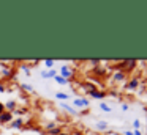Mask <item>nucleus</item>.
Returning a JSON list of instances; mask_svg holds the SVG:
<instances>
[{"label": "nucleus", "mask_w": 147, "mask_h": 135, "mask_svg": "<svg viewBox=\"0 0 147 135\" xmlns=\"http://www.w3.org/2000/svg\"><path fill=\"white\" fill-rule=\"evenodd\" d=\"M73 105H74V108H86V107L90 105V102H89L87 97H76L74 102H73Z\"/></svg>", "instance_id": "nucleus-1"}, {"label": "nucleus", "mask_w": 147, "mask_h": 135, "mask_svg": "<svg viewBox=\"0 0 147 135\" xmlns=\"http://www.w3.org/2000/svg\"><path fill=\"white\" fill-rule=\"evenodd\" d=\"M60 75H62L63 78H67V80H70V78L73 77V71H71V69L68 68V66H65V65H63V66L60 68Z\"/></svg>", "instance_id": "nucleus-2"}, {"label": "nucleus", "mask_w": 147, "mask_h": 135, "mask_svg": "<svg viewBox=\"0 0 147 135\" xmlns=\"http://www.w3.org/2000/svg\"><path fill=\"white\" fill-rule=\"evenodd\" d=\"M10 121H13V115H11V112L0 113V122H2V124H5V122H10Z\"/></svg>", "instance_id": "nucleus-3"}, {"label": "nucleus", "mask_w": 147, "mask_h": 135, "mask_svg": "<svg viewBox=\"0 0 147 135\" xmlns=\"http://www.w3.org/2000/svg\"><path fill=\"white\" fill-rule=\"evenodd\" d=\"M138 86H139V78L138 77H133L130 82H128V85H127L128 90H136Z\"/></svg>", "instance_id": "nucleus-4"}, {"label": "nucleus", "mask_w": 147, "mask_h": 135, "mask_svg": "<svg viewBox=\"0 0 147 135\" xmlns=\"http://www.w3.org/2000/svg\"><path fill=\"white\" fill-rule=\"evenodd\" d=\"M55 75H57L55 69H49V71H43V72H41V77H43V78H54Z\"/></svg>", "instance_id": "nucleus-5"}, {"label": "nucleus", "mask_w": 147, "mask_h": 135, "mask_svg": "<svg viewBox=\"0 0 147 135\" xmlns=\"http://www.w3.org/2000/svg\"><path fill=\"white\" fill-rule=\"evenodd\" d=\"M89 94L93 97V99H103L105 97V91H96V90H93V91H89Z\"/></svg>", "instance_id": "nucleus-6"}, {"label": "nucleus", "mask_w": 147, "mask_h": 135, "mask_svg": "<svg viewBox=\"0 0 147 135\" xmlns=\"http://www.w3.org/2000/svg\"><path fill=\"white\" fill-rule=\"evenodd\" d=\"M60 107H62L63 110H67L70 115H76V108H74V107L68 105V104H65V102H60Z\"/></svg>", "instance_id": "nucleus-7"}, {"label": "nucleus", "mask_w": 147, "mask_h": 135, "mask_svg": "<svg viewBox=\"0 0 147 135\" xmlns=\"http://www.w3.org/2000/svg\"><path fill=\"white\" fill-rule=\"evenodd\" d=\"M112 78H114L115 82H122V80H125V72H122V71L115 72V74L112 75Z\"/></svg>", "instance_id": "nucleus-8"}, {"label": "nucleus", "mask_w": 147, "mask_h": 135, "mask_svg": "<svg viewBox=\"0 0 147 135\" xmlns=\"http://www.w3.org/2000/svg\"><path fill=\"white\" fill-rule=\"evenodd\" d=\"M22 126H24V121H22L21 118H18V119H14V121H13L11 127H14V129H22Z\"/></svg>", "instance_id": "nucleus-9"}, {"label": "nucleus", "mask_w": 147, "mask_h": 135, "mask_svg": "<svg viewBox=\"0 0 147 135\" xmlns=\"http://www.w3.org/2000/svg\"><path fill=\"white\" fill-rule=\"evenodd\" d=\"M54 80L57 82L59 85H67V83H68V80H67V78H63L62 75H55V77H54Z\"/></svg>", "instance_id": "nucleus-10"}, {"label": "nucleus", "mask_w": 147, "mask_h": 135, "mask_svg": "<svg viewBox=\"0 0 147 135\" xmlns=\"http://www.w3.org/2000/svg\"><path fill=\"white\" fill-rule=\"evenodd\" d=\"M5 107L8 108V112H10V110H16V100H8V102L5 104Z\"/></svg>", "instance_id": "nucleus-11"}, {"label": "nucleus", "mask_w": 147, "mask_h": 135, "mask_svg": "<svg viewBox=\"0 0 147 135\" xmlns=\"http://www.w3.org/2000/svg\"><path fill=\"white\" fill-rule=\"evenodd\" d=\"M55 97H57L59 100H67L70 96H68L67 93H55Z\"/></svg>", "instance_id": "nucleus-12"}, {"label": "nucleus", "mask_w": 147, "mask_h": 135, "mask_svg": "<svg viewBox=\"0 0 147 135\" xmlns=\"http://www.w3.org/2000/svg\"><path fill=\"white\" fill-rule=\"evenodd\" d=\"M48 132H49V135H59V134H62V129L55 126L54 129H51V130H48Z\"/></svg>", "instance_id": "nucleus-13"}, {"label": "nucleus", "mask_w": 147, "mask_h": 135, "mask_svg": "<svg viewBox=\"0 0 147 135\" xmlns=\"http://www.w3.org/2000/svg\"><path fill=\"white\" fill-rule=\"evenodd\" d=\"M21 88H22L24 91H27V93L33 91V86H32V85H29V83H22V85H21Z\"/></svg>", "instance_id": "nucleus-14"}, {"label": "nucleus", "mask_w": 147, "mask_h": 135, "mask_svg": "<svg viewBox=\"0 0 147 135\" xmlns=\"http://www.w3.org/2000/svg\"><path fill=\"white\" fill-rule=\"evenodd\" d=\"M100 108H101L103 112H111V107H109L108 104H105V102H100Z\"/></svg>", "instance_id": "nucleus-15"}, {"label": "nucleus", "mask_w": 147, "mask_h": 135, "mask_svg": "<svg viewBox=\"0 0 147 135\" xmlns=\"http://www.w3.org/2000/svg\"><path fill=\"white\" fill-rule=\"evenodd\" d=\"M45 66H46V68H49V69H52V68H54V60H45Z\"/></svg>", "instance_id": "nucleus-16"}, {"label": "nucleus", "mask_w": 147, "mask_h": 135, "mask_svg": "<svg viewBox=\"0 0 147 135\" xmlns=\"http://www.w3.org/2000/svg\"><path fill=\"white\" fill-rule=\"evenodd\" d=\"M96 127L101 129V130H103V129L108 127V122H106V121H98V122H96Z\"/></svg>", "instance_id": "nucleus-17"}, {"label": "nucleus", "mask_w": 147, "mask_h": 135, "mask_svg": "<svg viewBox=\"0 0 147 135\" xmlns=\"http://www.w3.org/2000/svg\"><path fill=\"white\" fill-rule=\"evenodd\" d=\"M139 127H141L139 119H134V121H133V129H134V130H139Z\"/></svg>", "instance_id": "nucleus-18"}, {"label": "nucleus", "mask_w": 147, "mask_h": 135, "mask_svg": "<svg viewBox=\"0 0 147 135\" xmlns=\"http://www.w3.org/2000/svg\"><path fill=\"white\" fill-rule=\"evenodd\" d=\"M21 69H22V71L26 72L27 75H30V68H29L27 65H21Z\"/></svg>", "instance_id": "nucleus-19"}, {"label": "nucleus", "mask_w": 147, "mask_h": 135, "mask_svg": "<svg viewBox=\"0 0 147 135\" xmlns=\"http://www.w3.org/2000/svg\"><path fill=\"white\" fill-rule=\"evenodd\" d=\"M54 127H55V124H54V122H49V124L46 126V129H48V130H51V129H54Z\"/></svg>", "instance_id": "nucleus-20"}, {"label": "nucleus", "mask_w": 147, "mask_h": 135, "mask_svg": "<svg viewBox=\"0 0 147 135\" xmlns=\"http://www.w3.org/2000/svg\"><path fill=\"white\" fill-rule=\"evenodd\" d=\"M90 63H92V66H98L100 65V60H92Z\"/></svg>", "instance_id": "nucleus-21"}, {"label": "nucleus", "mask_w": 147, "mask_h": 135, "mask_svg": "<svg viewBox=\"0 0 147 135\" xmlns=\"http://www.w3.org/2000/svg\"><path fill=\"white\" fill-rule=\"evenodd\" d=\"M5 112V105H3V102H0V113H3Z\"/></svg>", "instance_id": "nucleus-22"}, {"label": "nucleus", "mask_w": 147, "mask_h": 135, "mask_svg": "<svg viewBox=\"0 0 147 135\" xmlns=\"http://www.w3.org/2000/svg\"><path fill=\"white\" fill-rule=\"evenodd\" d=\"M122 110H123V112H127V110H128V104H122Z\"/></svg>", "instance_id": "nucleus-23"}, {"label": "nucleus", "mask_w": 147, "mask_h": 135, "mask_svg": "<svg viewBox=\"0 0 147 135\" xmlns=\"http://www.w3.org/2000/svg\"><path fill=\"white\" fill-rule=\"evenodd\" d=\"M5 90H7V88H5V85L0 83V93H5Z\"/></svg>", "instance_id": "nucleus-24"}, {"label": "nucleus", "mask_w": 147, "mask_h": 135, "mask_svg": "<svg viewBox=\"0 0 147 135\" xmlns=\"http://www.w3.org/2000/svg\"><path fill=\"white\" fill-rule=\"evenodd\" d=\"M125 135H133V132H131V130H125Z\"/></svg>", "instance_id": "nucleus-25"}, {"label": "nucleus", "mask_w": 147, "mask_h": 135, "mask_svg": "<svg viewBox=\"0 0 147 135\" xmlns=\"http://www.w3.org/2000/svg\"><path fill=\"white\" fill-rule=\"evenodd\" d=\"M133 135H142V134H141L139 130H134V132H133Z\"/></svg>", "instance_id": "nucleus-26"}, {"label": "nucleus", "mask_w": 147, "mask_h": 135, "mask_svg": "<svg viewBox=\"0 0 147 135\" xmlns=\"http://www.w3.org/2000/svg\"><path fill=\"white\" fill-rule=\"evenodd\" d=\"M59 135H70V134H65V132H62V134H59Z\"/></svg>", "instance_id": "nucleus-27"}]
</instances>
